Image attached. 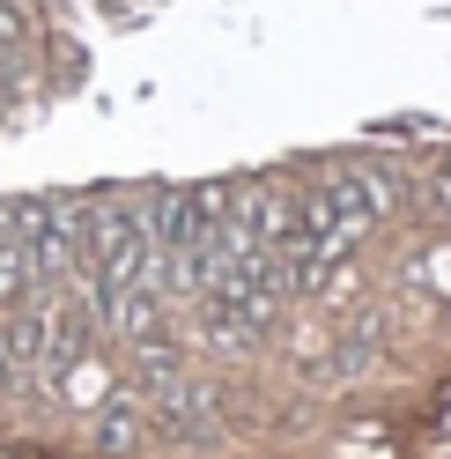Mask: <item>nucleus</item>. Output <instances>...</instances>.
<instances>
[{
	"mask_svg": "<svg viewBox=\"0 0 451 459\" xmlns=\"http://www.w3.org/2000/svg\"><path fill=\"white\" fill-rule=\"evenodd\" d=\"M140 208H97L81 222V267H89V311H104L119 290H133V267H140Z\"/></svg>",
	"mask_w": 451,
	"mask_h": 459,
	"instance_id": "f257e3e1",
	"label": "nucleus"
},
{
	"mask_svg": "<svg viewBox=\"0 0 451 459\" xmlns=\"http://www.w3.org/2000/svg\"><path fill=\"white\" fill-rule=\"evenodd\" d=\"M140 422L163 429V437H200V429L215 422V400L200 385H185V378H163L140 393Z\"/></svg>",
	"mask_w": 451,
	"mask_h": 459,
	"instance_id": "f03ea898",
	"label": "nucleus"
},
{
	"mask_svg": "<svg viewBox=\"0 0 451 459\" xmlns=\"http://www.w3.org/2000/svg\"><path fill=\"white\" fill-rule=\"evenodd\" d=\"M140 429H149V422H140V415H126V408H111V415H104V429H97V437H104V445H133Z\"/></svg>",
	"mask_w": 451,
	"mask_h": 459,
	"instance_id": "7ed1b4c3",
	"label": "nucleus"
},
{
	"mask_svg": "<svg viewBox=\"0 0 451 459\" xmlns=\"http://www.w3.org/2000/svg\"><path fill=\"white\" fill-rule=\"evenodd\" d=\"M437 193H444V208H451V156L437 163Z\"/></svg>",
	"mask_w": 451,
	"mask_h": 459,
	"instance_id": "20e7f679",
	"label": "nucleus"
}]
</instances>
